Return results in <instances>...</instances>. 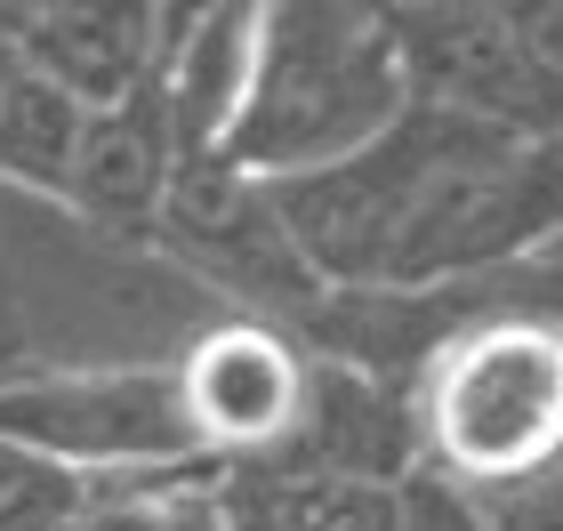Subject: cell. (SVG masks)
<instances>
[{
	"instance_id": "cell-7",
	"label": "cell",
	"mask_w": 563,
	"mask_h": 531,
	"mask_svg": "<svg viewBox=\"0 0 563 531\" xmlns=\"http://www.w3.org/2000/svg\"><path fill=\"white\" fill-rule=\"evenodd\" d=\"M162 234L186 250L201 274H218V283H234L250 298H282V307H314L322 298L314 274L298 266L290 234H282L266 186H250V177L225 169V162H177Z\"/></svg>"
},
{
	"instance_id": "cell-9",
	"label": "cell",
	"mask_w": 563,
	"mask_h": 531,
	"mask_svg": "<svg viewBox=\"0 0 563 531\" xmlns=\"http://www.w3.org/2000/svg\"><path fill=\"white\" fill-rule=\"evenodd\" d=\"M177 130H169V106H162V81L121 97V106L89 113L81 130V162H73V186H65V210L106 225V234H153L169 210V186H177Z\"/></svg>"
},
{
	"instance_id": "cell-2",
	"label": "cell",
	"mask_w": 563,
	"mask_h": 531,
	"mask_svg": "<svg viewBox=\"0 0 563 531\" xmlns=\"http://www.w3.org/2000/svg\"><path fill=\"white\" fill-rule=\"evenodd\" d=\"M419 467L459 499H531L563 484V322L467 314L411 370Z\"/></svg>"
},
{
	"instance_id": "cell-14",
	"label": "cell",
	"mask_w": 563,
	"mask_h": 531,
	"mask_svg": "<svg viewBox=\"0 0 563 531\" xmlns=\"http://www.w3.org/2000/svg\"><path fill=\"white\" fill-rule=\"evenodd\" d=\"M97 508V484L0 443V531H81Z\"/></svg>"
},
{
	"instance_id": "cell-6",
	"label": "cell",
	"mask_w": 563,
	"mask_h": 531,
	"mask_svg": "<svg viewBox=\"0 0 563 531\" xmlns=\"http://www.w3.org/2000/svg\"><path fill=\"white\" fill-rule=\"evenodd\" d=\"M395 48H402V73H411V106L555 137L563 97L548 89L516 9H402Z\"/></svg>"
},
{
	"instance_id": "cell-17",
	"label": "cell",
	"mask_w": 563,
	"mask_h": 531,
	"mask_svg": "<svg viewBox=\"0 0 563 531\" xmlns=\"http://www.w3.org/2000/svg\"><path fill=\"white\" fill-rule=\"evenodd\" d=\"M540 531H563V484H555V499L540 508Z\"/></svg>"
},
{
	"instance_id": "cell-4",
	"label": "cell",
	"mask_w": 563,
	"mask_h": 531,
	"mask_svg": "<svg viewBox=\"0 0 563 531\" xmlns=\"http://www.w3.org/2000/svg\"><path fill=\"white\" fill-rule=\"evenodd\" d=\"M0 443L81 475L97 491L210 475L186 435V411H177L169 363H81V370L9 378L0 387Z\"/></svg>"
},
{
	"instance_id": "cell-8",
	"label": "cell",
	"mask_w": 563,
	"mask_h": 531,
	"mask_svg": "<svg viewBox=\"0 0 563 531\" xmlns=\"http://www.w3.org/2000/svg\"><path fill=\"white\" fill-rule=\"evenodd\" d=\"M16 41V65L41 73L48 89H65L81 113H106L121 97L162 81V48L177 9H106V0H41V9H0Z\"/></svg>"
},
{
	"instance_id": "cell-16",
	"label": "cell",
	"mask_w": 563,
	"mask_h": 531,
	"mask_svg": "<svg viewBox=\"0 0 563 531\" xmlns=\"http://www.w3.org/2000/svg\"><path fill=\"white\" fill-rule=\"evenodd\" d=\"M16 81V41H9V16H0V89Z\"/></svg>"
},
{
	"instance_id": "cell-15",
	"label": "cell",
	"mask_w": 563,
	"mask_h": 531,
	"mask_svg": "<svg viewBox=\"0 0 563 531\" xmlns=\"http://www.w3.org/2000/svg\"><path fill=\"white\" fill-rule=\"evenodd\" d=\"M402 516H411V531H492L475 516V499H459L443 484H427V491H402Z\"/></svg>"
},
{
	"instance_id": "cell-1",
	"label": "cell",
	"mask_w": 563,
	"mask_h": 531,
	"mask_svg": "<svg viewBox=\"0 0 563 531\" xmlns=\"http://www.w3.org/2000/svg\"><path fill=\"white\" fill-rule=\"evenodd\" d=\"M314 290L434 298L563 234V137L411 106L371 154L266 186Z\"/></svg>"
},
{
	"instance_id": "cell-12",
	"label": "cell",
	"mask_w": 563,
	"mask_h": 531,
	"mask_svg": "<svg viewBox=\"0 0 563 531\" xmlns=\"http://www.w3.org/2000/svg\"><path fill=\"white\" fill-rule=\"evenodd\" d=\"M81 130H89V113L65 89H48L41 73L16 65V81L0 89V186H16L33 201H65L73 162H81Z\"/></svg>"
},
{
	"instance_id": "cell-10",
	"label": "cell",
	"mask_w": 563,
	"mask_h": 531,
	"mask_svg": "<svg viewBox=\"0 0 563 531\" xmlns=\"http://www.w3.org/2000/svg\"><path fill=\"white\" fill-rule=\"evenodd\" d=\"M258 41H266V9H177L169 16V48H162V106L177 130L186 162H218L234 121L258 81Z\"/></svg>"
},
{
	"instance_id": "cell-13",
	"label": "cell",
	"mask_w": 563,
	"mask_h": 531,
	"mask_svg": "<svg viewBox=\"0 0 563 531\" xmlns=\"http://www.w3.org/2000/svg\"><path fill=\"white\" fill-rule=\"evenodd\" d=\"M81 531H225V499H218V475L121 484V491H97Z\"/></svg>"
},
{
	"instance_id": "cell-5",
	"label": "cell",
	"mask_w": 563,
	"mask_h": 531,
	"mask_svg": "<svg viewBox=\"0 0 563 531\" xmlns=\"http://www.w3.org/2000/svg\"><path fill=\"white\" fill-rule=\"evenodd\" d=\"M177 411L210 475L282 460L306 411V346H290L274 322H218L186 354H169Z\"/></svg>"
},
{
	"instance_id": "cell-11",
	"label": "cell",
	"mask_w": 563,
	"mask_h": 531,
	"mask_svg": "<svg viewBox=\"0 0 563 531\" xmlns=\"http://www.w3.org/2000/svg\"><path fill=\"white\" fill-rule=\"evenodd\" d=\"M225 531H411L395 484H354V475L306 467V460H258L218 475Z\"/></svg>"
},
{
	"instance_id": "cell-3",
	"label": "cell",
	"mask_w": 563,
	"mask_h": 531,
	"mask_svg": "<svg viewBox=\"0 0 563 531\" xmlns=\"http://www.w3.org/2000/svg\"><path fill=\"white\" fill-rule=\"evenodd\" d=\"M411 113V73L395 48V16L378 9H266L258 81L225 137V169L250 186L339 169L371 154Z\"/></svg>"
}]
</instances>
